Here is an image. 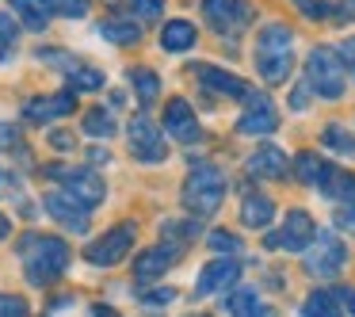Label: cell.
<instances>
[{"label": "cell", "mask_w": 355, "mask_h": 317, "mask_svg": "<svg viewBox=\"0 0 355 317\" xmlns=\"http://www.w3.org/2000/svg\"><path fill=\"white\" fill-rule=\"evenodd\" d=\"M19 260L35 286H46L69 268V245L62 237H46V233H27L19 241Z\"/></svg>", "instance_id": "6da1fadb"}, {"label": "cell", "mask_w": 355, "mask_h": 317, "mask_svg": "<svg viewBox=\"0 0 355 317\" xmlns=\"http://www.w3.org/2000/svg\"><path fill=\"white\" fill-rule=\"evenodd\" d=\"M256 69L268 85H283L294 69V35L286 24H268L256 39Z\"/></svg>", "instance_id": "7a4b0ae2"}, {"label": "cell", "mask_w": 355, "mask_h": 317, "mask_svg": "<svg viewBox=\"0 0 355 317\" xmlns=\"http://www.w3.org/2000/svg\"><path fill=\"white\" fill-rule=\"evenodd\" d=\"M225 199V176L214 164H195L191 176L184 184V207L191 210L195 218H210Z\"/></svg>", "instance_id": "3957f363"}, {"label": "cell", "mask_w": 355, "mask_h": 317, "mask_svg": "<svg viewBox=\"0 0 355 317\" xmlns=\"http://www.w3.org/2000/svg\"><path fill=\"white\" fill-rule=\"evenodd\" d=\"M50 180H58V184L65 187V195H73V199L80 203V207H100L103 195H107V184L100 180V172L92 169H69V164H50L46 169Z\"/></svg>", "instance_id": "277c9868"}, {"label": "cell", "mask_w": 355, "mask_h": 317, "mask_svg": "<svg viewBox=\"0 0 355 317\" xmlns=\"http://www.w3.org/2000/svg\"><path fill=\"white\" fill-rule=\"evenodd\" d=\"M306 85L317 96H324V100H340L344 96V69H340V58L332 50L317 46L306 58Z\"/></svg>", "instance_id": "5b68a950"}, {"label": "cell", "mask_w": 355, "mask_h": 317, "mask_svg": "<svg viewBox=\"0 0 355 317\" xmlns=\"http://www.w3.org/2000/svg\"><path fill=\"white\" fill-rule=\"evenodd\" d=\"M344 264H347L344 241H340L332 230H321L313 237V245H309V252H306V271L317 275V279H332Z\"/></svg>", "instance_id": "8992f818"}, {"label": "cell", "mask_w": 355, "mask_h": 317, "mask_svg": "<svg viewBox=\"0 0 355 317\" xmlns=\"http://www.w3.org/2000/svg\"><path fill=\"white\" fill-rule=\"evenodd\" d=\"M134 237H138V230H134L130 222L107 230L100 241H92V245H88V252H85L88 264H96V268H111V264H119L134 248Z\"/></svg>", "instance_id": "52a82bcc"}, {"label": "cell", "mask_w": 355, "mask_h": 317, "mask_svg": "<svg viewBox=\"0 0 355 317\" xmlns=\"http://www.w3.org/2000/svg\"><path fill=\"white\" fill-rule=\"evenodd\" d=\"M126 138H130V153L138 157L141 164H161L164 157H168V146H164V134L157 130V126L149 123L146 115L130 119V126H126Z\"/></svg>", "instance_id": "ba28073f"}, {"label": "cell", "mask_w": 355, "mask_h": 317, "mask_svg": "<svg viewBox=\"0 0 355 317\" xmlns=\"http://www.w3.org/2000/svg\"><path fill=\"white\" fill-rule=\"evenodd\" d=\"M313 237H317L313 218H309L306 210H291L286 222H283V230L268 233L263 241H268V248H291V252H302V248L313 245Z\"/></svg>", "instance_id": "9c48e42d"}, {"label": "cell", "mask_w": 355, "mask_h": 317, "mask_svg": "<svg viewBox=\"0 0 355 317\" xmlns=\"http://www.w3.org/2000/svg\"><path fill=\"white\" fill-rule=\"evenodd\" d=\"M202 16L218 35H237L252 19L248 0H202Z\"/></svg>", "instance_id": "30bf717a"}, {"label": "cell", "mask_w": 355, "mask_h": 317, "mask_svg": "<svg viewBox=\"0 0 355 317\" xmlns=\"http://www.w3.org/2000/svg\"><path fill=\"white\" fill-rule=\"evenodd\" d=\"M279 126V111L271 108L268 96L248 92V111L237 119V134H248V138H260V134H271Z\"/></svg>", "instance_id": "8fae6325"}, {"label": "cell", "mask_w": 355, "mask_h": 317, "mask_svg": "<svg viewBox=\"0 0 355 317\" xmlns=\"http://www.w3.org/2000/svg\"><path fill=\"white\" fill-rule=\"evenodd\" d=\"M42 207H46V214L54 218V222H62L65 230H73V233H88V207H80L73 195H65V191H54V195H46L42 199Z\"/></svg>", "instance_id": "7c38bea8"}, {"label": "cell", "mask_w": 355, "mask_h": 317, "mask_svg": "<svg viewBox=\"0 0 355 317\" xmlns=\"http://www.w3.org/2000/svg\"><path fill=\"white\" fill-rule=\"evenodd\" d=\"M164 130H168L180 146L199 142V119H195L191 103H187V100H172L168 108H164Z\"/></svg>", "instance_id": "4fadbf2b"}, {"label": "cell", "mask_w": 355, "mask_h": 317, "mask_svg": "<svg viewBox=\"0 0 355 317\" xmlns=\"http://www.w3.org/2000/svg\"><path fill=\"white\" fill-rule=\"evenodd\" d=\"M176 245H157V248H146V252L134 260V279L138 283H153V279H161L164 271L176 264Z\"/></svg>", "instance_id": "5bb4252c"}, {"label": "cell", "mask_w": 355, "mask_h": 317, "mask_svg": "<svg viewBox=\"0 0 355 317\" xmlns=\"http://www.w3.org/2000/svg\"><path fill=\"white\" fill-rule=\"evenodd\" d=\"M195 77H199V85L207 88V92L214 96H225V100H233V96H248V85L241 77H233V73L218 69V65H195Z\"/></svg>", "instance_id": "9a60e30c"}, {"label": "cell", "mask_w": 355, "mask_h": 317, "mask_svg": "<svg viewBox=\"0 0 355 317\" xmlns=\"http://www.w3.org/2000/svg\"><path fill=\"white\" fill-rule=\"evenodd\" d=\"M241 275V264L237 260H210L207 268L199 271V283H195V291L199 294H218L222 286H233Z\"/></svg>", "instance_id": "2e32d148"}, {"label": "cell", "mask_w": 355, "mask_h": 317, "mask_svg": "<svg viewBox=\"0 0 355 317\" xmlns=\"http://www.w3.org/2000/svg\"><path fill=\"white\" fill-rule=\"evenodd\" d=\"M73 103H77V96H73V88H69V92H58V96H42V100H31V103L24 108V115L31 119V123H50V119H58V115H69Z\"/></svg>", "instance_id": "e0dca14e"}, {"label": "cell", "mask_w": 355, "mask_h": 317, "mask_svg": "<svg viewBox=\"0 0 355 317\" xmlns=\"http://www.w3.org/2000/svg\"><path fill=\"white\" fill-rule=\"evenodd\" d=\"M248 172L260 176V180H283L286 176V153H283V149H275V146L256 149V153L248 157Z\"/></svg>", "instance_id": "ac0fdd59"}, {"label": "cell", "mask_w": 355, "mask_h": 317, "mask_svg": "<svg viewBox=\"0 0 355 317\" xmlns=\"http://www.w3.org/2000/svg\"><path fill=\"white\" fill-rule=\"evenodd\" d=\"M317 187H321L324 199H355V176L344 169H336V164H324L321 180H317Z\"/></svg>", "instance_id": "d6986e66"}, {"label": "cell", "mask_w": 355, "mask_h": 317, "mask_svg": "<svg viewBox=\"0 0 355 317\" xmlns=\"http://www.w3.org/2000/svg\"><path fill=\"white\" fill-rule=\"evenodd\" d=\"M271 218H275V203L260 191H248L245 203H241V222L248 230H263V225H271Z\"/></svg>", "instance_id": "ffe728a7"}, {"label": "cell", "mask_w": 355, "mask_h": 317, "mask_svg": "<svg viewBox=\"0 0 355 317\" xmlns=\"http://www.w3.org/2000/svg\"><path fill=\"white\" fill-rule=\"evenodd\" d=\"M195 39H199V31H195V24H187V19H172V24H164V31H161V46L168 50V54L191 50Z\"/></svg>", "instance_id": "44dd1931"}, {"label": "cell", "mask_w": 355, "mask_h": 317, "mask_svg": "<svg viewBox=\"0 0 355 317\" xmlns=\"http://www.w3.org/2000/svg\"><path fill=\"white\" fill-rule=\"evenodd\" d=\"M100 35L107 42H115V46H134V42H141V24L123 19V16H111V19L100 24Z\"/></svg>", "instance_id": "7402d4cb"}, {"label": "cell", "mask_w": 355, "mask_h": 317, "mask_svg": "<svg viewBox=\"0 0 355 317\" xmlns=\"http://www.w3.org/2000/svg\"><path fill=\"white\" fill-rule=\"evenodd\" d=\"M12 8H16L19 24L27 27V31H46L50 24V4L46 0H8Z\"/></svg>", "instance_id": "603a6c76"}, {"label": "cell", "mask_w": 355, "mask_h": 317, "mask_svg": "<svg viewBox=\"0 0 355 317\" xmlns=\"http://www.w3.org/2000/svg\"><path fill=\"white\" fill-rule=\"evenodd\" d=\"M130 85H134V92H138V100L141 103H157V96H161V80H157V73L153 69H130Z\"/></svg>", "instance_id": "cb8c5ba5"}, {"label": "cell", "mask_w": 355, "mask_h": 317, "mask_svg": "<svg viewBox=\"0 0 355 317\" xmlns=\"http://www.w3.org/2000/svg\"><path fill=\"white\" fill-rule=\"evenodd\" d=\"M302 317H340V306H336V294L332 291H313L302 306Z\"/></svg>", "instance_id": "d4e9b609"}, {"label": "cell", "mask_w": 355, "mask_h": 317, "mask_svg": "<svg viewBox=\"0 0 355 317\" xmlns=\"http://www.w3.org/2000/svg\"><path fill=\"white\" fill-rule=\"evenodd\" d=\"M321 142H324L329 149H336L340 157H355V138H352V134H347L340 123H329V126H324V130H321Z\"/></svg>", "instance_id": "484cf974"}, {"label": "cell", "mask_w": 355, "mask_h": 317, "mask_svg": "<svg viewBox=\"0 0 355 317\" xmlns=\"http://www.w3.org/2000/svg\"><path fill=\"white\" fill-rule=\"evenodd\" d=\"M69 88L73 92H96V88H103V73L88 69V65H69Z\"/></svg>", "instance_id": "4316f807"}, {"label": "cell", "mask_w": 355, "mask_h": 317, "mask_svg": "<svg viewBox=\"0 0 355 317\" xmlns=\"http://www.w3.org/2000/svg\"><path fill=\"white\" fill-rule=\"evenodd\" d=\"M85 134H92V138H111L115 134V115L103 108H92L85 115Z\"/></svg>", "instance_id": "83f0119b"}, {"label": "cell", "mask_w": 355, "mask_h": 317, "mask_svg": "<svg viewBox=\"0 0 355 317\" xmlns=\"http://www.w3.org/2000/svg\"><path fill=\"white\" fill-rule=\"evenodd\" d=\"M321 172H324V164H321V157H317V153H298V157H294V176H298L302 184H317Z\"/></svg>", "instance_id": "f1b7e54d"}, {"label": "cell", "mask_w": 355, "mask_h": 317, "mask_svg": "<svg viewBox=\"0 0 355 317\" xmlns=\"http://www.w3.org/2000/svg\"><path fill=\"white\" fill-rule=\"evenodd\" d=\"M16 39H19V27H16V19L8 16V12H0V62L16 50Z\"/></svg>", "instance_id": "f546056e"}, {"label": "cell", "mask_w": 355, "mask_h": 317, "mask_svg": "<svg viewBox=\"0 0 355 317\" xmlns=\"http://www.w3.org/2000/svg\"><path fill=\"white\" fill-rule=\"evenodd\" d=\"M199 237V225L195 222H164V241H176V245H187V241Z\"/></svg>", "instance_id": "4dcf8cb0"}, {"label": "cell", "mask_w": 355, "mask_h": 317, "mask_svg": "<svg viewBox=\"0 0 355 317\" xmlns=\"http://www.w3.org/2000/svg\"><path fill=\"white\" fill-rule=\"evenodd\" d=\"M54 12H62V16H69V19H80V16H88V0H46Z\"/></svg>", "instance_id": "1f68e13d"}, {"label": "cell", "mask_w": 355, "mask_h": 317, "mask_svg": "<svg viewBox=\"0 0 355 317\" xmlns=\"http://www.w3.org/2000/svg\"><path fill=\"white\" fill-rule=\"evenodd\" d=\"M27 302L19 294H0V317H27Z\"/></svg>", "instance_id": "d6a6232c"}, {"label": "cell", "mask_w": 355, "mask_h": 317, "mask_svg": "<svg viewBox=\"0 0 355 317\" xmlns=\"http://www.w3.org/2000/svg\"><path fill=\"white\" fill-rule=\"evenodd\" d=\"M332 222L340 225V230H347V233H355V199H347V203H340L336 207V214H332Z\"/></svg>", "instance_id": "836d02e7"}, {"label": "cell", "mask_w": 355, "mask_h": 317, "mask_svg": "<svg viewBox=\"0 0 355 317\" xmlns=\"http://www.w3.org/2000/svg\"><path fill=\"white\" fill-rule=\"evenodd\" d=\"M207 241H210V248H218V252H241V241L233 237V233H222V230H214Z\"/></svg>", "instance_id": "e575fe53"}, {"label": "cell", "mask_w": 355, "mask_h": 317, "mask_svg": "<svg viewBox=\"0 0 355 317\" xmlns=\"http://www.w3.org/2000/svg\"><path fill=\"white\" fill-rule=\"evenodd\" d=\"M134 4V12H138L141 19H157L164 12V0H130Z\"/></svg>", "instance_id": "d590c367"}, {"label": "cell", "mask_w": 355, "mask_h": 317, "mask_svg": "<svg viewBox=\"0 0 355 317\" xmlns=\"http://www.w3.org/2000/svg\"><path fill=\"white\" fill-rule=\"evenodd\" d=\"M172 298H176L172 286H164V291H141V302H146V306H168Z\"/></svg>", "instance_id": "8d00e7d4"}, {"label": "cell", "mask_w": 355, "mask_h": 317, "mask_svg": "<svg viewBox=\"0 0 355 317\" xmlns=\"http://www.w3.org/2000/svg\"><path fill=\"white\" fill-rule=\"evenodd\" d=\"M294 4H298L309 19H324V16H329V4H324V0H294Z\"/></svg>", "instance_id": "74e56055"}, {"label": "cell", "mask_w": 355, "mask_h": 317, "mask_svg": "<svg viewBox=\"0 0 355 317\" xmlns=\"http://www.w3.org/2000/svg\"><path fill=\"white\" fill-rule=\"evenodd\" d=\"M0 149H19V130L12 123H0Z\"/></svg>", "instance_id": "f35d334b"}, {"label": "cell", "mask_w": 355, "mask_h": 317, "mask_svg": "<svg viewBox=\"0 0 355 317\" xmlns=\"http://www.w3.org/2000/svg\"><path fill=\"white\" fill-rule=\"evenodd\" d=\"M340 62L352 69V77H355V39H344L340 42Z\"/></svg>", "instance_id": "ab89813d"}, {"label": "cell", "mask_w": 355, "mask_h": 317, "mask_svg": "<svg viewBox=\"0 0 355 317\" xmlns=\"http://www.w3.org/2000/svg\"><path fill=\"white\" fill-rule=\"evenodd\" d=\"M50 146H54V149H73L69 130H54V134H50Z\"/></svg>", "instance_id": "60d3db41"}, {"label": "cell", "mask_w": 355, "mask_h": 317, "mask_svg": "<svg viewBox=\"0 0 355 317\" xmlns=\"http://www.w3.org/2000/svg\"><path fill=\"white\" fill-rule=\"evenodd\" d=\"M309 103H306V88H294L291 92V111H306Z\"/></svg>", "instance_id": "b9f144b4"}, {"label": "cell", "mask_w": 355, "mask_h": 317, "mask_svg": "<svg viewBox=\"0 0 355 317\" xmlns=\"http://www.w3.org/2000/svg\"><path fill=\"white\" fill-rule=\"evenodd\" d=\"M340 302L347 306V314L355 317V291H340Z\"/></svg>", "instance_id": "7bdbcfd3"}, {"label": "cell", "mask_w": 355, "mask_h": 317, "mask_svg": "<svg viewBox=\"0 0 355 317\" xmlns=\"http://www.w3.org/2000/svg\"><path fill=\"white\" fill-rule=\"evenodd\" d=\"M92 317H119L111 306H92Z\"/></svg>", "instance_id": "ee69618b"}, {"label": "cell", "mask_w": 355, "mask_h": 317, "mask_svg": "<svg viewBox=\"0 0 355 317\" xmlns=\"http://www.w3.org/2000/svg\"><path fill=\"white\" fill-rule=\"evenodd\" d=\"M88 157H92V161H96V164H100V161H103V164H107V149H92V153H88Z\"/></svg>", "instance_id": "f6af8a7d"}, {"label": "cell", "mask_w": 355, "mask_h": 317, "mask_svg": "<svg viewBox=\"0 0 355 317\" xmlns=\"http://www.w3.org/2000/svg\"><path fill=\"white\" fill-rule=\"evenodd\" d=\"M8 233H12V225H8V218H4V214H0V241H4V237H8Z\"/></svg>", "instance_id": "bcb514c9"}, {"label": "cell", "mask_w": 355, "mask_h": 317, "mask_svg": "<svg viewBox=\"0 0 355 317\" xmlns=\"http://www.w3.org/2000/svg\"><path fill=\"white\" fill-rule=\"evenodd\" d=\"M191 317H207V314H191Z\"/></svg>", "instance_id": "7dc6e473"}]
</instances>
